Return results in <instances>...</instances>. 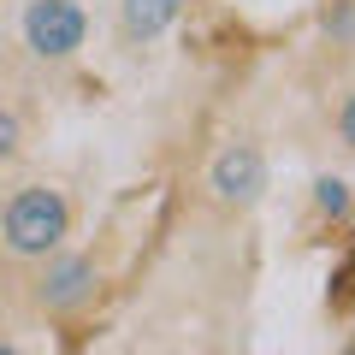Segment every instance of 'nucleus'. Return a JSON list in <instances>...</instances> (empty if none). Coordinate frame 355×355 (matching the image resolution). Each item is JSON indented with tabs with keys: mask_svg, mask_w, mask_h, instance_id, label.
<instances>
[{
	"mask_svg": "<svg viewBox=\"0 0 355 355\" xmlns=\"http://www.w3.org/2000/svg\"><path fill=\"white\" fill-rule=\"evenodd\" d=\"M65 237H71V202L53 184H24L12 190V202L0 207V243L24 261H42V254H60Z\"/></svg>",
	"mask_w": 355,
	"mask_h": 355,
	"instance_id": "obj_1",
	"label": "nucleus"
},
{
	"mask_svg": "<svg viewBox=\"0 0 355 355\" xmlns=\"http://www.w3.org/2000/svg\"><path fill=\"white\" fill-rule=\"evenodd\" d=\"M18 36H24V48L36 60L60 65L89 42V12L77 0H30L24 12H18Z\"/></svg>",
	"mask_w": 355,
	"mask_h": 355,
	"instance_id": "obj_2",
	"label": "nucleus"
},
{
	"mask_svg": "<svg viewBox=\"0 0 355 355\" xmlns=\"http://www.w3.org/2000/svg\"><path fill=\"white\" fill-rule=\"evenodd\" d=\"M207 196L219 207H254L266 196V154L261 142H225V148L207 160Z\"/></svg>",
	"mask_w": 355,
	"mask_h": 355,
	"instance_id": "obj_3",
	"label": "nucleus"
},
{
	"mask_svg": "<svg viewBox=\"0 0 355 355\" xmlns=\"http://www.w3.org/2000/svg\"><path fill=\"white\" fill-rule=\"evenodd\" d=\"M95 296V261L89 254H60L48 266V279H42V308L48 314H71Z\"/></svg>",
	"mask_w": 355,
	"mask_h": 355,
	"instance_id": "obj_4",
	"label": "nucleus"
},
{
	"mask_svg": "<svg viewBox=\"0 0 355 355\" xmlns=\"http://www.w3.org/2000/svg\"><path fill=\"white\" fill-rule=\"evenodd\" d=\"M178 12H184V0H119V30L130 48H148L178 24Z\"/></svg>",
	"mask_w": 355,
	"mask_h": 355,
	"instance_id": "obj_5",
	"label": "nucleus"
},
{
	"mask_svg": "<svg viewBox=\"0 0 355 355\" xmlns=\"http://www.w3.org/2000/svg\"><path fill=\"white\" fill-rule=\"evenodd\" d=\"M314 202L326 207L331 219H343V214H349V190H343V178H320V184H314Z\"/></svg>",
	"mask_w": 355,
	"mask_h": 355,
	"instance_id": "obj_6",
	"label": "nucleus"
},
{
	"mask_svg": "<svg viewBox=\"0 0 355 355\" xmlns=\"http://www.w3.org/2000/svg\"><path fill=\"white\" fill-rule=\"evenodd\" d=\"M18 148H24V119H18L6 101H0V160H12Z\"/></svg>",
	"mask_w": 355,
	"mask_h": 355,
	"instance_id": "obj_7",
	"label": "nucleus"
},
{
	"mask_svg": "<svg viewBox=\"0 0 355 355\" xmlns=\"http://www.w3.org/2000/svg\"><path fill=\"white\" fill-rule=\"evenodd\" d=\"M338 142H343V148H355V89H349V101L338 107Z\"/></svg>",
	"mask_w": 355,
	"mask_h": 355,
	"instance_id": "obj_8",
	"label": "nucleus"
},
{
	"mask_svg": "<svg viewBox=\"0 0 355 355\" xmlns=\"http://www.w3.org/2000/svg\"><path fill=\"white\" fill-rule=\"evenodd\" d=\"M338 284H343V291H355V261L343 266V279H338Z\"/></svg>",
	"mask_w": 355,
	"mask_h": 355,
	"instance_id": "obj_9",
	"label": "nucleus"
},
{
	"mask_svg": "<svg viewBox=\"0 0 355 355\" xmlns=\"http://www.w3.org/2000/svg\"><path fill=\"white\" fill-rule=\"evenodd\" d=\"M0 355H18V349H12V343H0Z\"/></svg>",
	"mask_w": 355,
	"mask_h": 355,
	"instance_id": "obj_10",
	"label": "nucleus"
},
{
	"mask_svg": "<svg viewBox=\"0 0 355 355\" xmlns=\"http://www.w3.org/2000/svg\"><path fill=\"white\" fill-rule=\"evenodd\" d=\"M349 355H355V349H349Z\"/></svg>",
	"mask_w": 355,
	"mask_h": 355,
	"instance_id": "obj_11",
	"label": "nucleus"
}]
</instances>
